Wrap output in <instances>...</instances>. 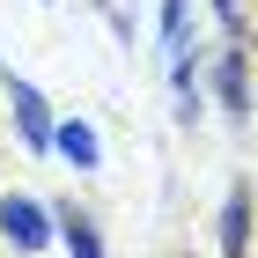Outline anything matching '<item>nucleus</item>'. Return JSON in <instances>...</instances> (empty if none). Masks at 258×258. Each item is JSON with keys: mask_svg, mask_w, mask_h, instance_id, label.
Returning <instances> with one entry per match:
<instances>
[{"mask_svg": "<svg viewBox=\"0 0 258 258\" xmlns=\"http://www.w3.org/2000/svg\"><path fill=\"white\" fill-rule=\"evenodd\" d=\"M162 44L184 52V0H162Z\"/></svg>", "mask_w": 258, "mask_h": 258, "instance_id": "nucleus-7", "label": "nucleus"}, {"mask_svg": "<svg viewBox=\"0 0 258 258\" xmlns=\"http://www.w3.org/2000/svg\"><path fill=\"white\" fill-rule=\"evenodd\" d=\"M52 148H59V155L74 162L81 177H96V170H103V148H96V125H81V118H52Z\"/></svg>", "mask_w": 258, "mask_h": 258, "instance_id": "nucleus-4", "label": "nucleus"}, {"mask_svg": "<svg viewBox=\"0 0 258 258\" xmlns=\"http://www.w3.org/2000/svg\"><path fill=\"white\" fill-rule=\"evenodd\" d=\"M52 229H59V236H67V258H103V236H96V221L81 214L74 199H67L59 214H52Z\"/></svg>", "mask_w": 258, "mask_h": 258, "instance_id": "nucleus-6", "label": "nucleus"}, {"mask_svg": "<svg viewBox=\"0 0 258 258\" xmlns=\"http://www.w3.org/2000/svg\"><path fill=\"white\" fill-rule=\"evenodd\" d=\"M0 229H8L15 251H44V243H52V214H44L30 192H0Z\"/></svg>", "mask_w": 258, "mask_h": 258, "instance_id": "nucleus-2", "label": "nucleus"}, {"mask_svg": "<svg viewBox=\"0 0 258 258\" xmlns=\"http://www.w3.org/2000/svg\"><path fill=\"white\" fill-rule=\"evenodd\" d=\"M214 89H221V111H229V125H243L251 118V67H243V44L229 37V52H221V67H214Z\"/></svg>", "mask_w": 258, "mask_h": 258, "instance_id": "nucleus-3", "label": "nucleus"}, {"mask_svg": "<svg viewBox=\"0 0 258 258\" xmlns=\"http://www.w3.org/2000/svg\"><path fill=\"white\" fill-rule=\"evenodd\" d=\"M214 15H221V30H229V37H243V0H214Z\"/></svg>", "mask_w": 258, "mask_h": 258, "instance_id": "nucleus-8", "label": "nucleus"}, {"mask_svg": "<svg viewBox=\"0 0 258 258\" xmlns=\"http://www.w3.org/2000/svg\"><path fill=\"white\" fill-rule=\"evenodd\" d=\"M221 258H251V184H236L221 207Z\"/></svg>", "mask_w": 258, "mask_h": 258, "instance_id": "nucleus-5", "label": "nucleus"}, {"mask_svg": "<svg viewBox=\"0 0 258 258\" xmlns=\"http://www.w3.org/2000/svg\"><path fill=\"white\" fill-rule=\"evenodd\" d=\"M0 89H8V111H15V133H22V148L30 155H44L52 148V103L30 89V81L15 74V67H0Z\"/></svg>", "mask_w": 258, "mask_h": 258, "instance_id": "nucleus-1", "label": "nucleus"}]
</instances>
